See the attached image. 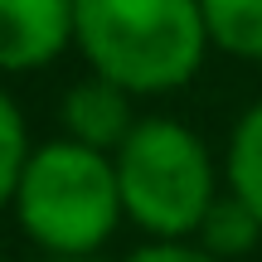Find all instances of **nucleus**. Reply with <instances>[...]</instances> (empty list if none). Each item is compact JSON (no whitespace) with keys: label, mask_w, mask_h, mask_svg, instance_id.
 <instances>
[{"label":"nucleus","mask_w":262,"mask_h":262,"mask_svg":"<svg viewBox=\"0 0 262 262\" xmlns=\"http://www.w3.org/2000/svg\"><path fill=\"white\" fill-rule=\"evenodd\" d=\"M73 44L126 93H175L209 49L199 0H73Z\"/></svg>","instance_id":"f257e3e1"},{"label":"nucleus","mask_w":262,"mask_h":262,"mask_svg":"<svg viewBox=\"0 0 262 262\" xmlns=\"http://www.w3.org/2000/svg\"><path fill=\"white\" fill-rule=\"evenodd\" d=\"M15 219L49 257H93L126 219L112 156L68 136L29 150Z\"/></svg>","instance_id":"f03ea898"},{"label":"nucleus","mask_w":262,"mask_h":262,"mask_svg":"<svg viewBox=\"0 0 262 262\" xmlns=\"http://www.w3.org/2000/svg\"><path fill=\"white\" fill-rule=\"evenodd\" d=\"M122 209L150 238L199 233L209 204L219 199V175L209 146L175 117H146L112 150Z\"/></svg>","instance_id":"7ed1b4c3"},{"label":"nucleus","mask_w":262,"mask_h":262,"mask_svg":"<svg viewBox=\"0 0 262 262\" xmlns=\"http://www.w3.org/2000/svg\"><path fill=\"white\" fill-rule=\"evenodd\" d=\"M73 39V0H0V73L54 63Z\"/></svg>","instance_id":"20e7f679"},{"label":"nucleus","mask_w":262,"mask_h":262,"mask_svg":"<svg viewBox=\"0 0 262 262\" xmlns=\"http://www.w3.org/2000/svg\"><path fill=\"white\" fill-rule=\"evenodd\" d=\"M58 117H63L68 141H83V146L107 150V156H112V150L131 136V126H136L131 93H126V88H117V83H107V78H97V73L68 88Z\"/></svg>","instance_id":"39448f33"},{"label":"nucleus","mask_w":262,"mask_h":262,"mask_svg":"<svg viewBox=\"0 0 262 262\" xmlns=\"http://www.w3.org/2000/svg\"><path fill=\"white\" fill-rule=\"evenodd\" d=\"M209 44L224 54L262 63V0H199Z\"/></svg>","instance_id":"423d86ee"},{"label":"nucleus","mask_w":262,"mask_h":262,"mask_svg":"<svg viewBox=\"0 0 262 262\" xmlns=\"http://www.w3.org/2000/svg\"><path fill=\"white\" fill-rule=\"evenodd\" d=\"M194 238H199V248H209L214 257L233 262V257H248V253L257 248L262 219L233 194V189H228V194H219L214 204H209V214H204V224H199Z\"/></svg>","instance_id":"0eeeda50"},{"label":"nucleus","mask_w":262,"mask_h":262,"mask_svg":"<svg viewBox=\"0 0 262 262\" xmlns=\"http://www.w3.org/2000/svg\"><path fill=\"white\" fill-rule=\"evenodd\" d=\"M224 175H228V189L262 219V102L238 117L233 136H228Z\"/></svg>","instance_id":"6e6552de"},{"label":"nucleus","mask_w":262,"mask_h":262,"mask_svg":"<svg viewBox=\"0 0 262 262\" xmlns=\"http://www.w3.org/2000/svg\"><path fill=\"white\" fill-rule=\"evenodd\" d=\"M25 160H29V131H25V117H19L15 97L0 88V209L15 204L19 175H25Z\"/></svg>","instance_id":"1a4fd4ad"},{"label":"nucleus","mask_w":262,"mask_h":262,"mask_svg":"<svg viewBox=\"0 0 262 262\" xmlns=\"http://www.w3.org/2000/svg\"><path fill=\"white\" fill-rule=\"evenodd\" d=\"M122 262H224V257H214L199 243H185V238H156V243L136 248V253L122 257Z\"/></svg>","instance_id":"9d476101"},{"label":"nucleus","mask_w":262,"mask_h":262,"mask_svg":"<svg viewBox=\"0 0 262 262\" xmlns=\"http://www.w3.org/2000/svg\"><path fill=\"white\" fill-rule=\"evenodd\" d=\"M44 262H93V257H44Z\"/></svg>","instance_id":"9b49d317"}]
</instances>
